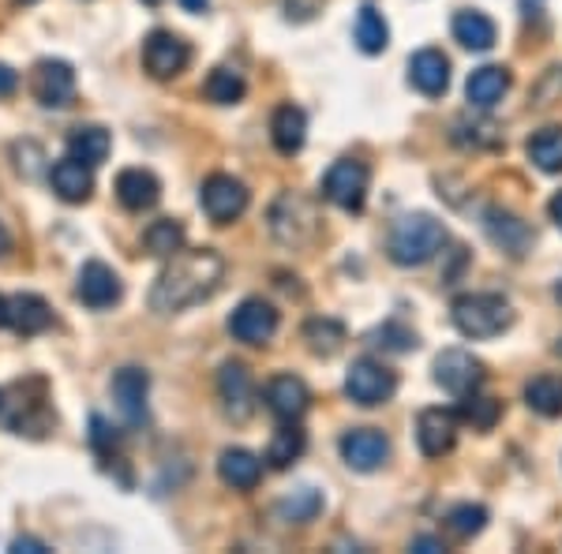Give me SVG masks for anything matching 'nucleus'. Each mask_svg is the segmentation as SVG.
<instances>
[{"label":"nucleus","mask_w":562,"mask_h":554,"mask_svg":"<svg viewBox=\"0 0 562 554\" xmlns=\"http://www.w3.org/2000/svg\"><path fill=\"white\" fill-rule=\"evenodd\" d=\"M450 319L465 338L484 341V338H498L503 330H510L514 323V307L506 296L498 293H465L450 304Z\"/></svg>","instance_id":"2"},{"label":"nucleus","mask_w":562,"mask_h":554,"mask_svg":"<svg viewBox=\"0 0 562 554\" xmlns=\"http://www.w3.org/2000/svg\"><path fill=\"white\" fill-rule=\"evenodd\" d=\"M143 4H150V8H158V4H161V0H143Z\"/></svg>","instance_id":"48"},{"label":"nucleus","mask_w":562,"mask_h":554,"mask_svg":"<svg viewBox=\"0 0 562 554\" xmlns=\"http://www.w3.org/2000/svg\"><path fill=\"white\" fill-rule=\"evenodd\" d=\"M229 333L244 344H267L278 333V312L259 296H248L229 315Z\"/></svg>","instance_id":"13"},{"label":"nucleus","mask_w":562,"mask_h":554,"mask_svg":"<svg viewBox=\"0 0 562 554\" xmlns=\"http://www.w3.org/2000/svg\"><path fill=\"white\" fill-rule=\"evenodd\" d=\"M76 296L83 299L87 307H94V312H105V307L121 304L124 285H121V278H116V270H113V267H105V262L90 259L87 267L79 270Z\"/></svg>","instance_id":"15"},{"label":"nucleus","mask_w":562,"mask_h":554,"mask_svg":"<svg viewBox=\"0 0 562 554\" xmlns=\"http://www.w3.org/2000/svg\"><path fill=\"white\" fill-rule=\"evenodd\" d=\"M0 405H4V389H0Z\"/></svg>","instance_id":"50"},{"label":"nucleus","mask_w":562,"mask_h":554,"mask_svg":"<svg viewBox=\"0 0 562 554\" xmlns=\"http://www.w3.org/2000/svg\"><path fill=\"white\" fill-rule=\"evenodd\" d=\"M248 203H251V195H248V188H244V180L229 177V172L206 177L203 192H199V206H203V214L211 217L214 225H233L248 211Z\"/></svg>","instance_id":"7"},{"label":"nucleus","mask_w":562,"mask_h":554,"mask_svg":"<svg viewBox=\"0 0 562 554\" xmlns=\"http://www.w3.org/2000/svg\"><path fill=\"white\" fill-rule=\"evenodd\" d=\"M435 383L454 397L476 394V389L484 386V363L465 349H447L435 360Z\"/></svg>","instance_id":"9"},{"label":"nucleus","mask_w":562,"mask_h":554,"mask_svg":"<svg viewBox=\"0 0 562 554\" xmlns=\"http://www.w3.org/2000/svg\"><path fill=\"white\" fill-rule=\"evenodd\" d=\"M555 352H559V357H562V338H559V344H555Z\"/></svg>","instance_id":"49"},{"label":"nucleus","mask_w":562,"mask_h":554,"mask_svg":"<svg viewBox=\"0 0 562 554\" xmlns=\"http://www.w3.org/2000/svg\"><path fill=\"white\" fill-rule=\"evenodd\" d=\"M217 476L233 490H256L262 479V461L244 446L222 450V457H217Z\"/></svg>","instance_id":"22"},{"label":"nucleus","mask_w":562,"mask_h":554,"mask_svg":"<svg viewBox=\"0 0 562 554\" xmlns=\"http://www.w3.org/2000/svg\"><path fill=\"white\" fill-rule=\"evenodd\" d=\"M15 87H20V76H15L8 65H0V98H8V94H15Z\"/></svg>","instance_id":"41"},{"label":"nucleus","mask_w":562,"mask_h":554,"mask_svg":"<svg viewBox=\"0 0 562 554\" xmlns=\"http://www.w3.org/2000/svg\"><path fill=\"white\" fill-rule=\"evenodd\" d=\"M525 405L537 416H548V420L562 416V378L559 375L529 378V383H525Z\"/></svg>","instance_id":"31"},{"label":"nucleus","mask_w":562,"mask_h":554,"mask_svg":"<svg viewBox=\"0 0 562 554\" xmlns=\"http://www.w3.org/2000/svg\"><path fill=\"white\" fill-rule=\"evenodd\" d=\"M371 341L375 344H383L386 352H409L416 349V333L409 330V326H402V323H386V326H379L375 333H371Z\"/></svg>","instance_id":"38"},{"label":"nucleus","mask_w":562,"mask_h":554,"mask_svg":"<svg viewBox=\"0 0 562 554\" xmlns=\"http://www.w3.org/2000/svg\"><path fill=\"white\" fill-rule=\"evenodd\" d=\"M304 450H307V434L296 427V420H281V427L267 446V461H270V468L281 472V468L293 465V461H301Z\"/></svg>","instance_id":"28"},{"label":"nucleus","mask_w":562,"mask_h":554,"mask_svg":"<svg viewBox=\"0 0 562 554\" xmlns=\"http://www.w3.org/2000/svg\"><path fill=\"white\" fill-rule=\"evenodd\" d=\"M225 259L214 248H180L173 259L166 262L150 285V312L154 315H180L188 307L211 299L222 289Z\"/></svg>","instance_id":"1"},{"label":"nucleus","mask_w":562,"mask_h":554,"mask_svg":"<svg viewBox=\"0 0 562 554\" xmlns=\"http://www.w3.org/2000/svg\"><path fill=\"white\" fill-rule=\"evenodd\" d=\"M31 90L45 109H68L76 102V68L68 60H42L34 68Z\"/></svg>","instance_id":"12"},{"label":"nucleus","mask_w":562,"mask_h":554,"mask_svg":"<svg viewBox=\"0 0 562 554\" xmlns=\"http://www.w3.org/2000/svg\"><path fill=\"white\" fill-rule=\"evenodd\" d=\"M368 180H371V172H368L364 161L341 158V161H334V166L326 169L323 195L330 199L334 206H341V211L360 214V211H364V203H368Z\"/></svg>","instance_id":"6"},{"label":"nucleus","mask_w":562,"mask_h":554,"mask_svg":"<svg viewBox=\"0 0 562 554\" xmlns=\"http://www.w3.org/2000/svg\"><path fill=\"white\" fill-rule=\"evenodd\" d=\"M116 199H121L124 211H150V206H158L161 199V180L154 177L150 169H124L121 177H116Z\"/></svg>","instance_id":"19"},{"label":"nucleus","mask_w":562,"mask_h":554,"mask_svg":"<svg viewBox=\"0 0 562 554\" xmlns=\"http://www.w3.org/2000/svg\"><path fill=\"white\" fill-rule=\"evenodd\" d=\"M113 402H116V412L124 416V423L139 427L147 420V394H150V375L143 368H121L113 375Z\"/></svg>","instance_id":"14"},{"label":"nucleus","mask_w":562,"mask_h":554,"mask_svg":"<svg viewBox=\"0 0 562 554\" xmlns=\"http://www.w3.org/2000/svg\"><path fill=\"white\" fill-rule=\"evenodd\" d=\"M184 225L177 222V217H158V222L147 225V233H143V251L154 259H173L180 248H184Z\"/></svg>","instance_id":"26"},{"label":"nucleus","mask_w":562,"mask_h":554,"mask_svg":"<svg viewBox=\"0 0 562 554\" xmlns=\"http://www.w3.org/2000/svg\"><path fill=\"white\" fill-rule=\"evenodd\" d=\"M90 442H94L98 450L102 453H109L116 446V434H113V427H109L102 416H94V420H90Z\"/></svg>","instance_id":"39"},{"label":"nucleus","mask_w":562,"mask_h":554,"mask_svg":"<svg viewBox=\"0 0 562 554\" xmlns=\"http://www.w3.org/2000/svg\"><path fill=\"white\" fill-rule=\"evenodd\" d=\"M555 296H559V304H562V278H559V285H555Z\"/></svg>","instance_id":"47"},{"label":"nucleus","mask_w":562,"mask_h":554,"mask_svg":"<svg viewBox=\"0 0 562 554\" xmlns=\"http://www.w3.org/2000/svg\"><path fill=\"white\" fill-rule=\"evenodd\" d=\"M8 326H12L20 338H34L53 326V307L45 304L38 293H20L8 299Z\"/></svg>","instance_id":"21"},{"label":"nucleus","mask_w":562,"mask_h":554,"mask_svg":"<svg viewBox=\"0 0 562 554\" xmlns=\"http://www.w3.org/2000/svg\"><path fill=\"white\" fill-rule=\"evenodd\" d=\"M548 214H551V222H555L559 229H562V192H555V195H551V203H548Z\"/></svg>","instance_id":"43"},{"label":"nucleus","mask_w":562,"mask_h":554,"mask_svg":"<svg viewBox=\"0 0 562 554\" xmlns=\"http://www.w3.org/2000/svg\"><path fill=\"white\" fill-rule=\"evenodd\" d=\"M262 402H267V408L278 420H301L307 412V405H312V389L296 375H274L267 383V389H262Z\"/></svg>","instance_id":"17"},{"label":"nucleus","mask_w":562,"mask_h":554,"mask_svg":"<svg viewBox=\"0 0 562 554\" xmlns=\"http://www.w3.org/2000/svg\"><path fill=\"white\" fill-rule=\"evenodd\" d=\"M498 412H503V405H498L495 397H476V394H465V397H461V412H458V420L473 423V427H480V431H492L495 420H498Z\"/></svg>","instance_id":"37"},{"label":"nucleus","mask_w":562,"mask_h":554,"mask_svg":"<svg viewBox=\"0 0 562 554\" xmlns=\"http://www.w3.org/2000/svg\"><path fill=\"white\" fill-rule=\"evenodd\" d=\"M454 42H461L465 49H473V53H487L495 45V23L487 20L484 12L465 8V12L454 15Z\"/></svg>","instance_id":"29"},{"label":"nucleus","mask_w":562,"mask_h":554,"mask_svg":"<svg viewBox=\"0 0 562 554\" xmlns=\"http://www.w3.org/2000/svg\"><path fill=\"white\" fill-rule=\"evenodd\" d=\"M270 139H274L278 154H285V158H293V154H301L304 139H307V116L301 105H278L274 116H270Z\"/></svg>","instance_id":"24"},{"label":"nucleus","mask_w":562,"mask_h":554,"mask_svg":"<svg viewBox=\"0 0 562 554\" xmlns=\"http://www.w3.org/2000/svg\"><path fill=\"white\" fill-rule=\"evenodd\" d=\"M319 510H323V495L315 487H301V490H293V495L278 502V517H281V521H289V524L315 521Z\"/></svg>","instance_id":"35"},{"label":"nucleus","mask_w":562,"mask_h":554,"mask_svg":"<svg viewBox=\"0 0 562 554\" xmlns=\"http://www.w3.org/2000/svg\"><path fill=\"white\" fill-rule=\"evenodd\" d=\"M447 244V229L431 214H405L390 233V259L397 267H424Z\"/></svg>","instance_id":"4"},{"label":"nucleus","mask_w":562,"mask_h":554,"mask_svg":"<svg viewBox=\"0 0 562 554\" xmlns=\"http://www.w3.org/2000/svg\"><path fill=\"white\" fill-rule=\"evenodd\" d=\"M338 450L352 472H379L390 461V439L375 427H352L341 434Z\"/></svg>","instance_id":"10"},{"label":"nucleus","mask_w":562,"mask_h":554,"mask_svg":"<svg viewBox=\"0 0 562 554\" xmlns=\"http://www.w3.org/2000/svg\"><path fill=\"white\" fill-rule=\"evenodd\" d=\"M109 147H113V139H109L105 128H98V124H87V128H76L68 135V158L83 161V166H102L109 158Z\"/></svg>","instance_id":"27"},{"label":"nucleus","mask_w":562,"mask_h":554,"mask_svg":"<svg viewBox=\"0 0 562 554\" xmlns=\"http://www.w3.org/2000/svg\"><path fill=\"white\" fill-rule=\"evenodd\" d=\"M203 94H206V102H214V105H237L240 98L248 94V83H244L240 71L214 68L211 76H206V83H203Z\"/></svg>","instance_id":"32"},{"label":"nucleus","mask_w":562,"mask_h":554,"mask_svg":"<svg viewBox=\"0 0 562 554\" xmlns=\"http://www.w3.org/2000/svg\"><path fill=\"white\" fill-rule=\"evenodd\" d=\"M0 326H8V299L0 296Z\"/></svg>","instance_id":"46"},{"label":"nucleus","mask_w":562,"mask_h":554,"mask_svg":"<svg viewBox=\"0 0 562 554\" xmlns=\"http://www.w3.org/2000/svg\"><path fill=\"white\" fill-rule=\"evenodd\" d=\"M267 222H270L274 240L285 244V248H312L323 233V217L315 211V203L296 192H281L274 203H270Z\"/></svg>","instance_id":"3"},{"label":"nucleus","mask_w":562,"mask_h":554,"mask_svg":"<svg viewBox=\"0 0 562 554\" xmlns=\"http://www.w3.org/2000/svg\"><path fill=\"white\" fill-rule=\"evenodd\" d=\"M442 524H447V532L454 535L458 543H469L473 535L487 529V510L484 506H473V502H461L442 517Z\"/></svg>","instance_id":"36"},{"label":"nucleus","mask_w":562,"mask_h":554,"mask_svg":"<svg viewBox=\"0 0 562 554\" xmlns=\"http://www.w3.org/2000/svg\"><path fill=\"white\" fill-rule=\"evenodd\" d=\"M49 184L57 199H65V203H87L90 192H94V177H90V166L76 158H65L57 161V166L49 169Z\"/></svg>","instance_id":"25"},{"label":"nucleus","mask_w":562,"mask_h":554,"mask_svg":"<svg viewBox=\"0 0 562 554\" xmlns=\"http://www.w3.org/2000/svg\"><path fill=\"white\" fill-rule=\"evenodd\" d=\"M484 233H487V240H492L495 248H503L506 256H514V259H521L525 251L532 248V229H529V225H525L518 214L498 211V206L484 211Z\"/></svg>","instance_id":"18"},{"label":"nucleus","mask_w":562,"mask_h":554,"mask_svg":"<svg viewBox=\"0 0 562 554\" xmlns=\"http://www.w3.org/2000/svg\"><path fill=\"white\" fill-rule=\"evenodd\" d=\"M357 45L368 57H375V53H383L390 45V26L371 4L360 8V15H357Z\"/></svg>","instance_id":"34"},{"label":"nucleus","mask_w":562,"mask_h":554,"mask_svg":"<svg viewBox=\"0 0 562 554\" xmlns=\"http://www.w3.org/2000/svg\"><path fill=\"white\" fill-rule=\"evenodd\" d=\"M413 551L435 554V551H442V540H435V535H416V540H413Z\"/></svg>","instance_id":"42"},{"label":"nucleus","mask_w":562,"mask_h":554,"mask_svg":"<svg viewBox=\"0 0 562 554\" xmlns=\"http://www.w3.org/2000/svg\"><path fill=\"white\" fill-rule=\"evenodd\" d=\"M12 251V236H8V229H4V222H0V259Z\"/></svg>","instance_id":"45"},{"label":"nucleus","mask_w":562,"mask_h":554,"mask_svg":"<svg viewBox=\"0 0 562 554\" xmlns=\"http://www.w3.org/2000/svg\"><path fill=\"white\" fill-rule=\"evenodd\" d=\"M525 154L540 172H562V128L551 124V128H540L529 135L525 143Z\"/></svg>","instance_id":"30"},{"label":"nucleus","mask_w":562,"mask_h":554,"mask_svg":"<svg viewBox=\"0 0 562 554\" xmlns=\"http://www.w3.org/2000/svg\"><path fill=\"white\" fill-rule=\"evenodd\" d=\"M510 90V68H503V65H484V68H476L473 76H469V83H465V98H469V105L473 109H495L498 102H503V94Z\"/></svg>","instance_id":"23"},{"label":"nucleus","mask_w":562,"mask_h":554,"mask_svg":"<svg viewBox=\"0 0 562 554\" xmlns=\"http://www.w3.org/2000/svg\"><path fill=\"white\" fill-rule=\"evenodd\" d=\"M304 341L315 357H334L346 344V326L338 319H307L304 323Z\"/></svg>","instance_id":"33"},{"label":"nucleus","mask_w":562,"mask_h":554,"mask_svg":"<svg viewBox=\"0 0 562 554\" xmlns=\"http://www.w3.org/2000/svg\"><path fill=\"white\" fill-rule=\"evenodd\" d=\"M206 4H211V0H180L184 12H206Z\"/></svg>","instance_id":"44"},{"label":"nucleus","mask_w":562,"mask_h":554,"mask_svg":"<svg viewBox=\"0 0 562 554\" xmlns=\"http://www.w3.org/2000/svg\"><path fill=\"white\" fill-rule=\"evenodd\" d=\"M12 551H15V554H42V551H45V543H42V540H34V535H20V540H12Z\"/></svg>","instance_id":"40"},{"label":"nucleus","mask_w":562,"mask_h":554,"mask_svg":"<svg viewBox=\"0 0 562 554\" xmlns=\"http://www.w3.org/2000/svg\"><path fill=\"white\" fill-rule=\"evenodd\" d=\"M217 397H222L225 416H233L237 423L248 420L256 412V386H251V371L244 363L229 360L217 371Z\"/></svg>","instance_id":"11"},{"label":"nucleus","mask_w":562,"mask_h":554,"mask_svg":"<svg viewBox=\"0 0 562 554\" xmlns=\"http://www.w3.org/2000/svg\"><path fill=\"white\" fill-rule=\"evenodd\" d=\"M416 442H420L424 457L450 453L458 442V412H450V408H424L416 416Z\"/></svg>","instance_id":"16"},{"label":"nucleus","mask_w":562,"mask_h":554,"mask_svg":"<svg viewBox=\"0 0 562 554\" xmlns=\"http://www.w3.org/2000/svg\"><path fill=\"white\" fill-rule=\"evenodd\" d=\"M188 60H192V49L173 31H150L143 42V68L154 79H177L188 68Z\"/></svg>","instance_id":"8"},{"label":"nucleus","mask_w":562,"mask_h":554,"mask_svg":"<svg viewBox=\"0 0 562 554\" xmlns=\"http://www.w3.org/2000/svg\"><path fill=\"white\" fill-rule=\"evenodd\" d=\"M346 394H349V402H357L360 408L386 405L390 397L397 394V375L386 363L360 357V360H352L346 371Z\"/></svg>","instance_id":"5"},{"label":"nucleus","mask_w":562,"mask_h":554,"mask_svg":"<svg viewBox=\"0 0 562 554\" xmlns=\"http://www.w3.org/2000/svg\"><path fill=\"white\" fill-rule=\"evenodd\" d=\"M409 83L428 98L447 94L450 87V60L439 49H420L409 57Z\"/></svg>","instance_id":"20"}]
</instances>
